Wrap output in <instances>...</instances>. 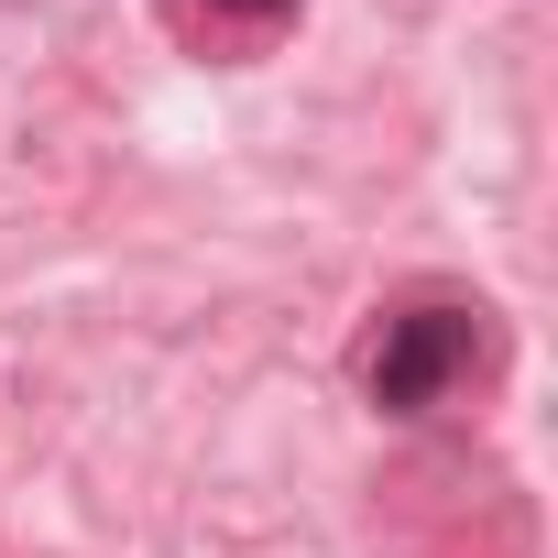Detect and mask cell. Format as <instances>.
<instances>
[{
	"label": "cell",
	"mask_w": 558,
	"mask_h": 558,
	"mask_svg": "<svg viewBox=\"0 0 558 558\" xmlns=\"http://www.w3.org/2000/svg\"><path fill=\"white\" fill-rule=\"evenodd\" d=\"M175 12H208V23H241V34H274L296 0H175Z\"/></svg>",
	"instance_id": "cell-2"
},
{
	"label": "cell",
	"mask_w": 558,
	"mask_h": 558,
	"mask_svg": "<svg viewBox=\"0 0 558 558\" xmlns=\"http://www.w3.org/2000/svg\"><path fill=\"white\" fill-rule=\"evenodd\" d=\"M471 351H482V318H471V307H449V296L395 307V318L373 329V351H362V395H373L384 416H427V405L471 373Z\"/></svg>",
	"instance_id": "cell-1"
}]
</instances>
